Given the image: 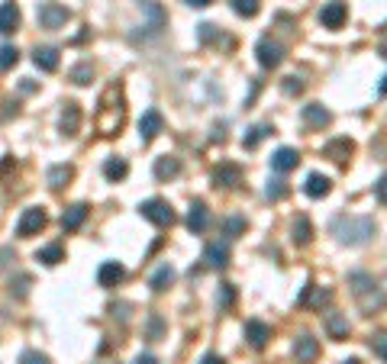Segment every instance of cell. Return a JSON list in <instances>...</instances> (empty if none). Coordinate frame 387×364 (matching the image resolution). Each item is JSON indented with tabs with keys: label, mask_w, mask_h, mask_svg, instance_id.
I'll return each mask as SVG.
<instances>
[{
	"label": "cell",
	"mask_w": 387,
	"mask_h": 364,
	"mask_svg": "<svg viewBox=\"0 0 387 364\" xmlns=\"http://www.w3.org/2000/svg\"><path fill=\"white\" fill-rule=\"evenodd\" d=\"M17 26H19V7L13 3V0L0 3V33L7 36V33H13Z\"/></svg>",
	"instance_id": "cell-25"
},
{
	"label": "cell",
	"mask_w": 387,
	"mask_h": 364,
	"mask_svg": "<svg viewBox=\"0 0 387 364\" xmlns=\"http://www.w3.org/2000/svg\"><path fill=\"white\" fill-rule=\"evenodd\" d=\"M294 358H297V364H313L320 358V342L310 332H300L294 338Z\"/></svg>",
	"instance_id": "cell-9"
},
{
	"label": "cell",
	"mask_w": 387,
	"mask_h": 364,
	"mask_svg": "<svg viewBox=\"0 0 387 364\" xmlns=\"http://www.w3.org/2000/svg\"><path fill=\"white\" fill-rule=\"evenodd\" d=\"M349 287L352 293H355V300H359L361 313H378V309H384L387 303V287H381V280L375 277V274H365V271H355L349 274Z\"/></svg>",
	"instance_id": "cell-3"
},
{
	"label": "cell",
	"mask_w": 387,
	"mask_h": 364,
	"mask_svg": "<svg viewBox=\"0 0 387 364\" xmlns=\"http://www.w3.org/2000/svg\"><path fill=\"white\" fill-rule=\"evenodd\" d=\"M184 3H188V7H194V10H204V7H210L213 0H184Z\"/></svg>",
	"instance_id": "cell-45"
},
{
	"label": "cell",
	"mask_w": 387,
	"mask_h": 364,
	"mask_svg": "<svg viewBox=\"0 0 387 364\" xmlns=\"http://www.w3.org/2000/svg\"><path fill=\"white\" fill-rule=\"evenodd\" d=\"M213 184L217 187H239L242 184V168H239L236 161H223L217 171H213Z\"/></svg>",
	"instance_id": "cell-11"
},
{
	"label": "cell",
	"mask_w": 387,
	"mask_h": 364,
	"mask_svg": "<svg viewBox=\"0 0 387 364\" xmlns=\"http://www.w3.org/2000/svg\"><path fill=\"white\" fill-rule=\"evenodd\" d=\"M26 290H29V277L26 274H19L17 277V297H26Z\"/></svg>",
	"instance_id": "cell-44"
},
{
	"label": "cell",
	"mask_w": 387,
	"mask_h": 364,
	"mask_svg": "<svg viewBox=\"0 0 387 364\" xmlns=\"http://www.w3.org/2000/svg\"><path fill=\"white\" fill-rule=\"evenodd\" d=\"M161 129H165V120H161L159 110H145V113H142V120H139V139L142 142H152Z\"/></svg>",
	"instance_id": "cell-12"
},
{
	"label": "cell",
	"mask_w": 387,
	"mask_h": 364,
	"mask_svg": "<svg viewBox=\"0 0 387 364\" xmlns=\"http://www.w3.org/2000/svg\"><path fill=\"white\" fill-rule=\"evenodd\" d=\"M104 174H107V181H123L126 174H129V165H126L123 158H107Z\"/></svg>",
	"instance_id": "cell-32"
},
{
	"label": "cell",
	"mask_w": 387,
	"mask_h": 364,
	"mask_svg": "<svg viewBox=\"0 0 387 364\" xmlns=\"http://www.w3.org/2000/svg\"><path fill=\"white\" fill-rule=\"evenodd\" d=\"M233 300H236V290H233V284H223V287H219V293H217V303L226 309V307H233Z\"/></svg>",
	"instance_id": "cell-39"
},
{
	"label": "cell",
	"mask_w": 387,
	"mask_h": 364,
	"mask_svg": "<svg viewBox=\"0 0 387 364\" xmlns=\"http://www.w3.org/2000/svg\"><path fill=\"white\" fill-rule=\"evenodd\" d=\"M68 7L65 3H52V0H46L42 7H39V26L42 29H62L68 23Z\"/></svg>",
	"instance_id": "cell-7"
},
{
	"label": "cell",
	"mask_w": 387,
	"mask_h": 364,
	"mask_svg": "<svg viewBox=\"0 0 387 364\" xmlns=\"http://www.w3.org/2000/svg\"><path fill=\"white\" fill-rule=\"evenodd\" d=\"M271 132L274 129L268 126V122H262V126H252V129H249V136H242V149H258V142L268 139Z\"/></svg>",
	"instance_id": "cell-31"
},
{
	"label": "cell",
	"mask_w": 387,
	"mask_h": 364,
	"mask_svg": "<svg viewBox=\"0 0 387 364\" xmlns=\"http://www.w3.org/2000/svg\"><path fill=\"white\" fill-rule=\"evenodd\" d=\"M255 55H258V65H262V68H268V71H274V68H278V65L284 62V46L278 42V39L264 36V39H258Z\"/></svg>",
	"instance_id": "cell-6"
},
{
	"label": "cell",
	"mask_w": 387,
	"mask_h": 364,
	"mask_svg": "<svg viewBox=\"0 0 387 364\" xmlns=\"http://www.w3.org/2000/svg\"><path fill=\"white\" fill-rule=\"evenodd\" d=\"M326 332H330L332 342H345L349 332H352V326H349V319L342 316V313H330V316H326Z\"/></svg>",
	"instance_id": "cell-20"
},
{
	"label": "cell",
	"mask_w": 387,
	"mask_h": 364,
	"mask_svg": "<svg viewBox=\"0 0 387 364\" xmlns=\"http://www.w3.org/2000/svg\"><path fill=\"white\" fill-rule=\"evenodd\" d=\"M71 174H75L71 165H52V168H48V187H52V190H62V187L71 181Z\"/></svg>",
	"instance_id": "cell-29"
},
{
	"label": "cell",
	"mask_w": 387,
	"mask_h": 364,
	"mask_svg": "<svg viewBox=\"0 0 387 364\" xmlns=\"http://www.w3.org/2000/svg\"><path fill=\"white\" fill-rule=\"evenodd\" d=\"M246 342L255 348V352H262V348L271 342V326L262 322V319H249L246 322Z\"/></svg>",
	"instance_id": "cell-10"
},
{
	"label": "cell",
	"mask_w": 387,
	"mask_h": 364,
	"mask_svg": "<svg viewBox=\"0 0 387 364\" xmlns=\"http://www.w3.org/2000/svg\"><path fill=\"white\" fill-rule=\"evenodd\" d=\"M381 55H384V58H387V42H384V46H381Z\"/></svg>",
	"instance_id": "cell-50"
},
{
	"label": "cell",
	"mask_w": 387,
	"mask_h": 364,
	"mask_svg": "<svg viewBox=\"0 0 387 364\" xmlns=\"http://www.w3.org/2000/svg\"><path fill=\"white\" fill-rule=\"evenodd\" d=\"M297 165H300V155H297V149H287V145H284V149H278L271 155V168L278 171V174H287V171H294Z\"/></svg>",
	"instance_id": "cell-15"
},
{
	"label": "cell",
	"mask_w": 387,
	"mask_h": 364,
	"mask_svg": "<svg viewBox=\"0 0 387 364\" xmlns=\"http://www.w3.org/2000/svg\"><path fill=\"white\" fill-rule=\"evenodd\" d=\"M48 216L42 206H29V210H23V216H19L17 223V235L19 239H33V235H39L42 229H46Z\"/></svg>",
	"instance_id": "cell-4"
},
{
	"label": "cell",
	"mask_w": 387,
	"mask_h": 364,
	"mask_svg": "<svg viewBox=\"0 0 387 364\" xmlns=\"http://www.w3.org/2000/svg\"><path fill=\"white\" fill-rule=\"evenodd\" d=\"M33 62H36L39 71H55L58 68V48H52V46L36 48V52H33Z\"/></svg>",
	"instance_id": "cell-27"
},
{
	"label": "cell",
	"mask_w": 387,
	"mask_h": 364,
	"mask_svg": "<svg viewBox=\"0 0 387 364\" xmlns=\"http://www.w3.org/2000/svg\"><path fill=\"white\" fill-rule=\"evenodd\" d=\"M207 226H210L207 203H204V200H194V203H190V213H188V229L190 233H204Z\"/></svg>",
	"instance_id": "cell-17"
},
{
	"label": "cell",
	"mask_w": 387,
	"mask_h": 364,
	"mask_svg": "<svg viewBox=\"0 0 387 364\" xmlns=\"http://www.w3.org/2000/svg\"><path fill=\"white\" fill-rule=\"evenodd\" d=\"M303 122L310 126V129H326L332 122V113L323 107V103H307L303 107Z\"/></svg>",
	"instance_id": "cell-13"
},
{
	"label": "cell",
	"mask_w": 387,
	"mask_h": 364,
	"mask_svg": "<svg viewBox=\"0 0 387 364\" xmlns=\"http://www.w3.org/2000/svg\"><path fill=\"white\" fill-rule=\"evenodd\" d=\"M332 235L339 239L342 245H352V248H359V245H368L371 235L378 233V223L371 219V216H349L342 213L332 219Z\"/></svg>",
	"instance_id": "cell-1"
},
{
	"label": "cell",
	"mask_w": 387,
	"mask_h": 364,
	"mask_svg": "<svg viewBox=\"0 0 387 364\" xmlns=\"http://www.w3.org/2000/svg\"><path fill=\"white\" fill-rule=\"evenodd\" d=\"M246 216H226L223 219V235H229V239H239V235L246 233Z\"/></svg>",
	"instance_id": "cell-33"
},
{
	"label": "cell",
	"mask_w": 387,
	"mask_h": 364,
	"mask_svg": "<svg viewBox=\"0 0 387 364\" xmlns=\"http://www.w3.org/2000/svg\"><path fill=\"white\" fill-rule=\"evenodd\" d=\"M339 364H361L359 358H345V361H339Z\"/></svg>",
	"instance_id": "cell-49"
},
{
	"label": "cell",
	"mask_w": 387,
	"mask_h": 364,
	"mask_svg": "<svg viewBox=\"0 0 387 364\" xmlns=\"http://www.w3.org/2000/svg\"><path fill=\"white\" fill-rule=\"evenodd\" d=\"M284 93H287V97H297V93H303V81L297 75H291V78H284Z\"/></svg>",
	"instance_id": "cell-40"
},
{
	"label": "cell",
	"mask_w": 387,
	"mask_h": 364,
	"mask_svg": "<svg viewBox=\"0 0 387 364\" xmlns=\"http://www.w3.org/2000/svg\"><path fill=\"white\" fill-rule=\"evenodd\" d=\"M330 300H332V293H330V290L316 287V284H307V287H303L300 303H303V307H313V309H323L326 303H330Z\"/></svg>",
	"instance_id": "cell-22"
},
{
	"label": "cell",
	"mask_w": 387,
	"mask_h": 364,
	"mask_svg": "<svg viewBox=\"0 0 387 364\" xmlns=\"http://www.w3.org/2000/svg\"><path fill=\"white\" fill-rule=\"evenodd\" d=\"M200 364H226V361H223L219 355H204V361H200Z\"/></svg>",
	"instance_id": "cell-47"
},
{
	"label": "cell",
	"mask_w": 387,
	"mask_h": 364,
	"mask_svg": "<svg viewBox=\"0 0 387 364\" xmlns=\"http://www.w3.org/2000/svg\"><path fill=\"white\" fill-rule=\"evenodd\" d=\"M264 194H268V200H284V197H287V184H284L281 178H274V181H268Z\"/></svg>",
	"instance_id": "cell-37"
},
{
	"label": "cell",
	"mask_w": 387,
	"mask_h": 364,
	"mask_svg": "<svg viewBox=\"0 0 387 364\" xmlns=\"http://www.w3.org/2000/svg\"><path fill=\"white\" fill-rule=\"evenodd\" d=\"M378 93H381V97H387V75L381 78V87H378Z\"/></svg>",
	"instance_id": "cell-48"
},
{
	"label": "cell",
	"mask_w": 387,
	"mask_h": 364,
	"mask_svg": "<svg viewBox=\"0 0 387 364\" xmlns=\"http://www.w3.org/2000/svg\"><path fill=\"white\" fill-rule=\"evenodd\" d=\"M375 194H378V200H381V203L387 206V174H384V178L378 181V184H375Z\"/></svg>",
	"instance_id": "cell-43"
},
{
	"label": "cell",
	"mask_w": 387,
	"mask_h": 364,
	"mask_svg": "<svg viewBox=\"0 0 387 364\" xmlns=\"http://www.w3.org/2000/svg\"><path fill=\"white\" fill-rule=\"evenodd\" d=\"M345 19H349V7H345L342 0H330V3H323L320 23L326 29H342L345 26Z\"/></svg>",
	"instance_id": "cell-8"
},
{
	"label": "cell",
	"mask_w": 387,
	"mask_h": 364,
	"mask_svg": "<svg viewBox=\"0 0 387 364\" xmlns=\"http://www.w3.org/2000/svg\"><path fill=\"white\" fill-rule=\"evenodd\" d=\"M233 3V10H236L239 17H246V19H252L262 10V0H229Z\"/></svg>",
	"instance_id": "cell-34"
},
{
	"label": "cell",
	"mask_w": 387,
	"mask_h": 364,
	"mask_svg": "<svg viewBox=\"0 0 387 364\" xmlns=\"http://www.w3.org/2000/svg\"><path fill=\"white\" fill-rule=\"evenodd\" d=\"M171 284H174V268H171V264H161L159 271L152 274V280H149V287L155 290V293H161V290H168Z\"/></svg>",
	"instance_id": "cell-28"
},
{
	"label": "cell",
	"mask_w": 387,
	"mask_h": 364,
	"mask_svg": "<svg viewBox=\"0 0 387 364\" xmlns=\"http://www.w3.org/2000/svg\"><path fill=\"white\" fill-rule=\"evenodd\" d=\"M181 174V161L174 158V155H161V158H155V178L159 181H171Z\"/></svg>",
	"instance_id": "cell-24"
},
{
	"label": "cell",
	"mask_w": 387,
	"mask_h": 364,
	"mask_svg": "<svg viewBox=\"0 0 387 364\" xmlns=\"http://www.w3.org/2000/svg\"><path fill=\"white\" fill-rule=\"evenodd\" d=\"M204 264H207V268H213V271H223V268L229 264V245L210 242L207 248H204Z\"/></svg>",
	"instance_id": "cell-14"
},
{
	"label": "cell",
	"mask_w": 387,
	"mask_h": 364,
	"mask_svg": "<svg viewBox=\"0 0 387 364\" xmlns=\"http://www.w3.org/2000/svg\"><path fill=\"white\" fill-rule=\"evenodd\" d=\"M368 345H371V352H375V355L387 361V332H375V336L368 338Z\"/></svg>",
	"instance_id": "cell-38"
},
{
	"label": "cell",
	"mask_w": 387,
	"mask_h": 364,
	"mask_svg": "<svg viewBox=\"0 0 387 364\" xmlns=\"http://www.w3.org/2000/svg\"><path fill=\"white\" fill-rule=\"evenodd\" d=\"M36 262L48 264V268H55L58 262H65V248H62V245H46V248H39V252H36Z\"/></svg>",
	"instance_id": "cell-30"
},
{
	"label": "cell",
	"mask_w": 387,
	"mask_h": 364,
	"mask_svg": "<svg viewBox=\"0 0 387 364\" xmlns=\"http://www.w3.org/2000/svg\"><path fill=\"white\" fill-rule=\"evenodd\" d=\"M91 78H94V68L87 65V62H81V65L71 71V84H78V87H84V84H91Z\"/></svg>",
	"instance_id": "cell-35"
},
{
	"label": "cell",
	"mask_w": 387,
	"mask_h": 364,
	"mask_svg": "<svg viewBox=\"0 0 387 364\" xmlns=\"http://www.w3.org/2000/svg\"><path fill=\"white\" fill-rule=\"evenodd\" d=\"M197 36H200V42H217L219 33H217V26H213V23H200V26H197Z\"/></svg>",
	"instance_id": "cell-41"
},
{
	"label": "cell",
	"mask_w": 387,
	"mask_h": 364,
	"mask_svg": "<svg viewBox=\"0 0 387 364\" xmlns=\"http://www.w3.org/2000/svg\"><path fill=\"white\" fill-rule=\"evenodd\" d=\"M123 277H126V268L120 262H104L100 271H97V284H100V287H116Z\"/></svg>",
	"instance_id": "cell-16"
},
{
	"label": "cell",
	"mask_w": 387,
	"mask_h": 364,
	"mask_svg": "<svg viewBox=\"0 0 387 364\" xmlns=\"http://www.w3.org/2000/svg\"><path fill=\"white\" fill-rule=\"evenodd\" d=\"M352 152H355V142H352V139H332L330 145L323 149V155H326V158H332L336 165H345Z\"/></svg>",
	"instance_id": "cell-18"
},
{
	"label": "cell",
	"mask_w": 387,
	"mask_h": 364,
	"mask_svg": "<svg viewBox=\"0 0 387 364\" xmlns=\"http://www.w3.org/2000/svg\"><path fill=\"white\" fill-rule=\"evenodd\" d=\"M19 364H48V355H42V352H33V348H29V352H23V355H19Z\"/></svg>",
	"instance_id": "cell-42"
},
{
	"label": "cell",
	"mask_w": 387,
	"mask_h": 364,
	"mask_svg": "<svg viewBox=\"0 0 387 364\" xmlns=\"http://www.w3.org/2000/svg\"><path fill=\"white\" fill-rule=\"evenodd\" d=\"M139 213L149 219L152 226H171L174 223V210H171L168 200H161V197H152L145 203L139 206Z\"/></svg>",
	"instance_id": "cell-5"
},
{
	"label": "cell",
	"mask_w": 387,
	"mask_h": 364,
	"mask_svg": "<svg viewBox=\"0 0 387 364\" xmlns=\"http://www.w3.org/2000/svg\"><path fill=\"white\" fill-rule=\"evenodd\" d=\"M87 219V203H71L62 213V229L65 233H75V229H81V223Z\"/></svg>",
	"instance_id": "cell-19"
},
{
	"label": "cell",
	"mask_w": 387,
	"mask_h": 364,
	"mask_svg": "<svg viewBox=\"0 0 387 364\" xmlns=\"http://www.w3.org/2000/svg\"><path fill=\"white\" fill-rule=\"evenodd\" d=\"M132 364H159V358H155V355H139Z\"/></svg>",
	"instance_id": "cell-46"
},
{
	"label": "cell",
	"mask_w": 387,
	"mask_h": 364,
	"mask_svg": "<svg viewBox=\"0 0 387 364\" xmlns=\"http://www.w3.org/2000/svg\"><path fill=\"white\" fill-rule=\"evenodd\" d=\"M19 62V52L13 46H0V71H10V68Z\"/></svg>",
	"instance_id": "cell-36"
},
{
	"label": "cell",
	"mask_w": 387,
	"mask_h": 364,
	"mask_svg": "<svg viewBox=\"0 0 387 364\" xmlns=\"http://www.w3.org/2000/svg\"><path fill=\"white\" fill-rule=\"evenodd\" d=\"M332 190V181L326 178V174H316L313 171L310 178H307V184H303V194L307 197H313V200H320V197H326Z\"/></svg>",
	"instance_id": "cell-23"
},
{
	"label": "cell",
	"mask_w": 387,
	"mask_h": 364,
	"mask_svg": "<svg viewBox=\"0 0 387 364\" xmlns=\"http://www.w3.org/2000/svg\"><path fill=\"white\" fill-rule=\"evenodd\" d=\"M291 239H294V245H300V248L313 242V226H310V219H307V216H297V219H294Z\"/></svg>",
	"instance_id": "cell-26"
},
{
	"label": "cell",
	"mask_w": 387,
	"mask_h": 364,
	"mask_svg": "<svg viewBox=\"0 0 387 364\" xmlns=\"http://www.w3.org/2000/svg\"><path fill=\"white\" fill-rule=\"evenodd\" d=\"M126 122V103L120 84H110L100 97V110H97V132L100 136H116Z\"/></svg>",
	"instance_id": "cell-2"
},
{
	"label": "cell",
	"mask_w": 387,
	"mask_h": 364,
	"mask_svg": "<svg viewBox=\"0 0 387 364\" xmlns=\"http://www.w3.org/2000/svg\"><path fill=\"white\" fill-rule=\"evenodd\" d=\"M78 129H81V107L75 100H68L65 110H62V132L65 136H78Z\"/></svg>",
	"instance_id": "cell-21"
}]
</instances>
